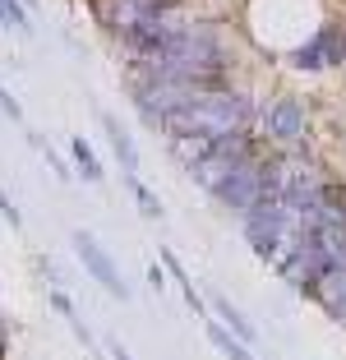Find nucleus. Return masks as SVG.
I'll list each match as a JSON object with an SVG mask.
<instances>
[{
    "instance_id": "nucleus-1",
    "label": "nucleus",
    "mask_w": 346,
    "mask_h": 360,
    "mask_svg": "<svg viewBox=\"0 0 346 360\" xmlns=\"http://www.w3.org/2000/svg\"><path fill=\"white\" fill-rule=\"evenodd\" d=\"M286 60H291V70H300V75H319V70H337V65H346V23L328 19L323 28H319L309 42L295 46Z\"/></svg>"
},
{
    "instance_id": "nucleus-2",
    "label": "nucleus",
    "mask_w": 346,
    "mask_h": 360,
    "mask_svg": "<svg viewBox=\"0 0 346 360\" xmlns=\"http://www.w3.org/2000/svg\"><path fill=\"white\" fill-rule=\"evenodd\" d=\"M254 134L268 139V143H277V148H295V143H305V134H309V106H305L300 97L282 93L259 116V129H254Z\"/></svg>"
},
{
    "instance_id": "nucleus-3",
    "label": "nucleus",
    "mask_w": 346,
    "mask_h": 360,
    "mask_svg": "<svg viewBox=\"0 0 346 360\" xmlns=\"http://www.w3.org/2000/svg\"><path fill=\"white\" fill-rule=\"evenodd\" d=\"M70 240H74V255H79L84 273L93 277L97 286H102L106 296H115V300H129V286H125V277H120V268H115V259L102 250V240H97L93 231H74Z\"/></svg>"
},
{
    "instance_id": "nucleus-4",
    "label": "nucleus",
    "mask_w": 346,
    "mask_h": 360,
    "mask_svg": "<svg viewBox=\"0 0 346 360\" xmlns=\"http://www.w3.org/2000/svg\"><path fill=\"white\" fill-rule=\"evenodd\" d=\"M212 199H217L222 208H231V212H250L254 203L263 199V153H259V158H250V162H241V167L217 185Z\"/></svg>"
},
{
    "instance_id": "nucleus-5",
    "label": "nucleus",
    "mask_w": 346,
    "mask_h": 360,
    "mask_svg": "<svg viewBox=\"0 0 346 360\" xmlns=\"http://www.w3.org/2000/svg\"><path fill=\"white\" fill-rule=\"evenodd\" d=\"M309 300H319V305H323L337 323H346V255L337 259V264L328 268L314 286H309Z\"/></svg>"
},
{
    "instance_id": "nucleus-6",
    "label": "nucleus",
    "mask_w": 346,
    "mask_h": 360,
    "mask_svg": "<svg viewBox=\"0 0 346 360\" xmlns=\"http://www.w3.org/2000/svg\"><path fill=\"white\" fill-rule=\"evenodd\" d=\"M102 129H106V143H111V153L120 158V171H125V176H134V171H139V143H134V134H129V129L120 125L111 111H102Z\"/></svg>"
},
{
    "instance_id": "nucleus-7",
    "label": "nucleus",
    "mask_w": 346,
    "mask_h": 360,
    "mask_svg": "<svg viewBox=\"0 0 346 360\" xmlns=\"http://www.w3.org/2000/svg\"><path fill=\"white\" fill-rule=\"evenodd\" d=\"M158 264L167 268V277H176V286H180V296H185V305L194 309V319H208V305H203V296L194 291V277L185 273V264H180L171 250H158Z\"/></svg>"
},
{
    "instance_id": "nucleus-8",
    "label": "nucleus",
    "mask_w": 346,
    "mask_h": 360,
    "mask_svg": "<svg viewBox=\"0 0 346 360\" xmlns=\"http://www.w3.org/2000/svg\"><path fill=\"white\" fill-rule=\"evenodd\" d=\"M208 305H212V309H217V319H222V328H226V333H231V338H241V342H245V347H250V342H254V338H259V328H254V323H250V319H245V314H241V309H236V305H231V300H226V296H212V300H208Z\"/></svg>"
},
{
    "instance_id": "nucleus-9",
    "label": "nucleus",
    "mask_w": 346,
    "mask_h": 360,
    "mask_svg": "<svg viewBox=\"0 0 346 360\" xmlns=\"http://www.w3.org/2000/svg\"><path fill=\"white\" fill-rule=\"evenodd\" d=\"M70 153H74V176H84L88 185H102L106 171H102V162H97L93 143H88L84 134H74V139H70Z\"/></svg>"
},
{
    "instance_id": "nucleus-10",
    "label": "nucleus",
    "mask_w": 346,
    "mask_h": 360,
    "mask_svg": "<svg viewBox=\"0 0 346 360\" xmlns=\"http://www.w3.org/2000/svg\"><path fill=\"white\" fill-rule=\"evenodd\" d=\"M212 143H217L212 134H171V153H176L180 167H194L199 158H208Z\"/></svg>"
},
{
    "instance_id": "nucleus-11",
    "label": "nucleus",
    "mask_w": 346,
    "mask_h": 360,
    "mask_svg": "<svg viewBox=\"0 0 346 360\" xmlns=\"http://www.w3.org/2000/svg\"><path fill=\"white\" fill-rule=\"evenodd\" d=\"M51 309H56V314L65 319V323H70V328H74V338L84 342V347H93V328H88L84 319H79V309H74V300L65 296L60 286H51Z\"/></svg>"
},
{
    "instance_id": "nucleus-12",
    "label": "nucleus",
    "mask_w": 346,
    "mask_h": 360,
    "mask_svg": "<svg viewBox=\"0 0 346 360\" xmlns=\"http://www.w3.org/2000/svg\"><path fill=\"white\" fill-rule=\"evenodd\" d=\"M208 342H212V347H217L226 360H254V356H250V347H245L241 338H231L222 323H208Z\"/></svg>"
},
{
    "instance_id": "nucleus-13",
    "label": "nucleus",
    "mask_w": 346,
    "mask_h": 360,
    "mask_svg": "<svg viewBox=\"0 0 346 360\" xmlns=\"http://www.w3.org/2000/svg\"><path fill=\"white\" fill-rule=\"evenodd\" d=\"M129 194H134V203H139V212H143L148 222H162V203H158V194L148 190L143 180H139V171L129 176Z\"/></svg>"
},
{
    "instance_id": "nucleus-14",
    "label": "nucleus",
    "mask_w": 346,
    "mask_h": 360,
    "mask_svg": "<svg viewBox=\"0 0 346 360\" xmlns=\"http://www.w3.org/2000/svg\"><path fill=\"white\" fill-rule=\"evenodd\" d=\"M14 23L19 32H32V19H28V5L23 0H0V28Z\"/></svg>"
},
{
    "instance_id": "nucleus-15",
    "label": "nucleus",
    "mask_w": 346,
    "mask_h": 360,
    "mask_svg": "<svg viewBox=\"0 0 346 360\" xmlns=\"http://www.w3.org/2000/svg\"><path fill=\"white\" fill-rule=\"evenodd\" d=\"M0 217H5V222H10L14 231H19V226H23V212L14 208V199H10V194H5V185H0Z\"/></svg>"
},
{
    "instance_id": "nucleus-16",
    "label": "nucleus",
    "mask_w": 346,
    "mask_h": 360,
    "mask_svg": "<svg viewBox=\"0 0 346 360\" xmlns=\"http://www.w3.org/2000/svg\"><path fill=\"white\" fill-rule=\"evenodd\" d=\"M0 111H5V116H10V120H19V125H23V106L14 102L10 93H5V84H0Z\"/></svg>"
},
{
    "instance_id": "nucleus-17",
    "label": "nucleus",
    "mask_w": 346,
    "mask_h": 360,
    "mask_svg": "<svg viewBox=\"0 0 346 360\" xmlns=\"http://www.w3.org/2000/svg\"><path fill=\"white\" fill-rule=\"evenodd\" d=\"M162 282H167V268L153 264V268H148V286H153V291H162Z\"/></svg>"
},
{
    "instance_id": "nucleus-18",
    "label": "nucleus",
    "mask_w": 346,
    "mask_h": 360,
    "mask_svg": "<svg viewBox=\"0 0 346 360\" xmlns=\"http://www.w3.org/2000/svg\"><path fill=\"white\" fill-rule=\"evenodd\" d=\"M106 351H111V360H134L125 347H120V342H106Z\"/></svg>"
},
{
    "instance_id": "nucleus-19",
    "label": "nucleus",
    "mask_w": 346,
    "mask_h": 360,
    "mask_svg": "<svg viewBox=\"0 0 346 360\" xmlns=\"http://www.w3.org/2000/svg\"><path fill=\"white\" fill-rule=\"evenodd\" d=\"M23 5H28V10H32V5H37V0H23Z\"/></svg>"
},
{
    "instance_id": "nucleus-20",
    "label": "nucleus",
    "mask_w": 346,
    "mask_h": 360,
    "mask_svg": "<svg viewBox=\"0 0 346 360\" xmlns=\"http://www.w3.org/2000/svg\"><path fill=\"white\" fill-rule=\"evenodd\" d=\"M342 328H346V323H342Z\"/></svg>"
}]
</instances>
